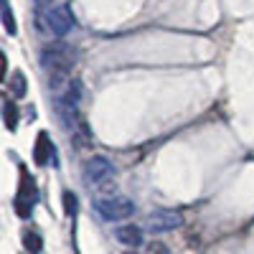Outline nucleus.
Returning a JSON list of instances; mask_svg holds the SVG:
<instances>
[{
  "label": "nucleus",
  "instance_id": "obj_1",
  "mask_svg": "<svg viewBox=\"0 0 254 254\" xmlns=\"http://www.w3.org/2000/svg\"><path fill=\"white\" fill-rule=\"evenodd\" d=\"M76 64V51L64 44V41H51L41 49V66L49 71V87L51 89H61L66 81L71 66Z\"/></svg>",
  "mask_w": 254,
  "mask_h": 254
},
{
  "label": "nucleus",
  "instance_id": "obj_2",
  "mask_svg": "<svg viewBox=\"0 0 254 254\" xmlns=\"http://www.w3.org/2000/svg\"><path fill=\"white\" fill-rule=\"evenodd\" d=\"M94 211L104 221H125L135 214V203L125 196H112V198H97Z\"/></svg>",
  "mask_w": 254,
  "mask_h": 254
},
{
  "label": "nucleus",
  "instance_id": "obj_3",
  "mask_svg": "<svg viewBox=\"0 0 254 254\" xmlns=\"http://www.w3.org/2000/svg\"><path fill=\"white\" fill-rule=\"evenodd\" d=\"M81 176H84V181H87L89 186H99V183L110 181L115 176V165L104 155H94V158H89L87 163H84Z\"/></svg>",
  "mask_w": 254,
  "mask_h": 254
},
{
  "label": "nucleus",
  "instance_id": "obj_4",
  "mask_svg": "<svg viewBox=\"0 0 254 254\" xmlns=\"http://www.w3.org/2000/svg\"><path fill=\"white\" fill-rule=\"evenodd\" d=\"M183 226V214L181 211H173V208H155L147 214V229L150 231H173Z\"/></svg>",
  "mask_w": 254,
  "mask_h": 254
},
{
  "label": "nucleus",
  "instance_id": "obj_5",
  "mask_svg": "<svg viewBox=\"0 0 254 254\" xmlns=\"http://www.w3.org/2000/svg\"><path fill=\"white\" fill-rule=\"evenodd\" d=\"M46 20H49V31L56 33V36H66V33L74 28V15H71L69 5L54 8V10L46 15Z\"/></svg>",
  "mask_w": 254,
  "mask_h": 254
},
{
  "label": "nucleus",
  "instance_id": "obj_6",
  "mask_svg": "<svg viewBox=\"0 0 254 254\" xmlns=\"http://www.w3.org/2000/svg\"><path fill=\"white\" fill-rule=\"evenodd\" d=\"M33 203H36V186H33V181H28L23 176V183H20V190L15 196V214L28 219L33 211Z\"/></svg>",
  "mask_w": 254,
  "mask_h": 254
},
{
  "label": "nucleus",
  "instance_id": "obj_7",
  "mask_svg": "<svg viewBox=\"0 0 254 254\" xmlns=\"http://www.w3.org/2000/svg\"><path fill=\"white\" fill-rule=\"evenodd\" d=\"M115 239H117L120 244H125V247L135 249V247H140V244H142V229H140V226H135V224L117 226V229H115Z\"/></svg>",
  "mask_w": 254,
  "mask_h": 254
},
{
  "label": "nucleus",
  "instance_id": "obj_8",
  "mask_svg": "<svg viewBox=\"0 0 254 254\" xmlns=\"http://www.w3.org/2000/svg\"><path fill=\"white\" fill-rule=\"evenodd\" d=\"M51 155H54V147L49 142V135L41 132L38 135V142H36V163L38 165H49L51 163Z\"/></svg>",
  "mask_w": 254,
  "mask_h": 254
},
{
  "label": "nucleus",
  "instance_id": "obj_9",
  "mask_svg": "<svg viewBox=\"0 0 254 254\" xmlns=\"http://www.w3.org/2000/svg\"><path fill=\"white\" fill-rule=\"evenodd\" d=\"M3 115H5V127L13 132V130H15V125H18V107H15V102L5 99V104H3Z\"/></svg>",
  "mask_w": 254,
  "mask_h": 254
},
{
  "label": "nucleus",
  "instance_id": "obj_10",
  "mask_svg": "<svg viewBox=\"0 0 254 254\" xmlns=\"http://www.w3.org/2000/svg\"><path fill=\"white\" fill-rule=\"evenodd\" d=\"M10 92H13V97H23L26 94V79H23L20 71H15L10 76Z\"/></svg>",
  "mask_w": 254,
  "mask_h": 254
},
{
  "label": "nucleus",
  "instance_id": "obj_11",
  "mask_svg": "<svg viewBox=\"0 0 254 254\" xmlns=\"http://www.w3.org/2000/svg\"><path fill=\"white\" fill-rule=\"evenodd\" d=\"M23 242H26V249H28L31 254H38V252H41V237L33 234V231H26V234H23Z\"/></svg>",
  "mask_w": 254,
  "mask_h": 254
},
{
  "label": "nucleus",
  "instance_id": "obj_12",
  "mask_svg": "<svg viewBox=\"0 0 254 254\" xmlns=\"http://www.w3.org/2000/svg\"><path fill=\"white\" fill-rule=\"evenodd\" d=\"M3 26H5V31L13 36L15 33V18H13V13H10V8H8V3L3 0Z\"/></svg>",
  "mask_w": 254,
  "mask_h": 254
},
{
  "label": "nucleus",
  "instance_id": "obj_13",
  "mask_svg": "<svg viewBox=\"0 0 254 254\" xmlns=\"http://www.w3.org/2000/svg\"><path fill=\"white\" fill-rule=\"evenodd\" d=\"M64 203H66V214L74 216V214H76V196L71 193V190H66V193H64Z\"/></svg>",
  "mask_w": 254,
  "mask_h": 254
},
{
  "label": "nucleus",
  "instance_id": "obj_14",
  "mask_svg": "<svg viewBox=\"0 0 254 254\" xmlns=\"http://www.w3.org/2000/svg\"><path fill=\"white\" fill-rule=\"evenodd\" d=\"M147 254H171V249H168L163 242H153L150 247H147Z\"/></svg>",
  "mask_w": 254,
  "mask_h": 254
},
{
  "label": "nucleus",
  "instance_id": "obj_15",
  "mask_svg": "<svg viewBox=\"0 0 254 254\" xmlns=\"http://www.w3.org/2000/svg\"><path fill=\"white\" fill-rule=\"evenodd\" d=\"M36 3H38V5H49V3H51V0H36Z\"/></svg>",
  "mask_w": 254,
  "mask_h": 254
},
{
  "label": "nucleus",
  "instance_id": "obj_16",
  "mask_svg": "<svg viewBox=\"0 0 254 254\" xmlns=\"http://www.w3.org/2000/svg\"><path fill=\"white\" fill-rule=\"evenodd\" d=\"M127 254H135V252H127Z\"/></svg>",
  "mask_w": 254,
  "mask_h": 254
}]
</instances>
